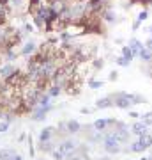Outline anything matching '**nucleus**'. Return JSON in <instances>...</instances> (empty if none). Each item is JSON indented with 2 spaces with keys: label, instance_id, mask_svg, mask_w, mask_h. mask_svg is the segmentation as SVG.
I'll use <instances>...</instances> for the list:
<instances>
[{
  "label": "nucleus",
  "instance_id": "nucleus-25",
  "mask_svg": "<svg viewBox=\"0 0 152 160\" xmlns=\"http://www.w3.org/2000/svg\"><path fill=\"white\" fill-rule=\"evenodd\" d=\"M39 2H41V0H30V4H32V6H37Z\"/></svg>",
  "mask_w": 152,
  "mask_h": 160
},
{
  "label": "nucleus",
  "instance_id": "nucleus-31",
  "mask_svg": "<svg viewBox=\"0 0 152 160\" xmlns=\"http://www.w3.org/2000/svg\"><path fill=\"white\" fill-rule=\"evenodd\" d=\"M150 39H152V36H150Z\"/></svg>",
  "mask_w": 152,
  "mask_h": 160
},
{
  "label": "nucleus",
  "instance_id": "nucleus-6",
  "mask_svg": "<svg viewBox=\"0 0 152 160\" xmlns=\"http://www.w3.org/2000/svg\"><path fill=\"white\" fill-rule=\"evenodd\" d=\"M97 109H108V107H113V96H106V98H99L96 102Z\"/></svg>",
  "mask_w": 152,
  "mask_h": 160
},
{
  "label": "nucleus",
  "instance_id": "nucleus-3",
  "mask_svg": "<svg viewBox=\"0 0 152 160\" xmlns=\"http://www.w3.org/2000/svg\"><path fill=\"white\" fill-rule=\"evenodd\" d=\"M74 149H76V144H74L73 141H66V142H62L60 146H58V149H57L55 153H53V157H55V158L71 157V155L74 153Z\"/></svg>",
  "mask_w": 152,
  "mask_h": 160
},
{
  "label": "nucleus",
  "instance_id": "nucleus-29",
  "mask_svg": "<svg viewBox=\"0 0 152 160\" xmlns=\"http://www.w3.org/2000/svg\"><path fill=\"white\" fill-rule=\"evenodd\" d=\"M138 160H149V158H145V157H141V158H138Z\"/></svg>",
  "mask_w": 152,
  "mask_h": 160
},
{
  "label": "nucleus",
  "instance_id": "nucleus-30",
  "mask_svg": "<svg viewBox=\"0 0 152 160\" xmlns=\"http://www.w3.org/2000/svg\"><path fill=\"white\" fill-rule=\"evenodd\" d=\"M150 9H152V4H150Z\"/></svg>",
  "mask_w": 152,
  "mask_h": 160
},
{
  "label": "nucleus",
  "instance_id": "nucleus-1",
  "mask_svg": "<svg viewBox=\"0 0 152 160\" xmlns=\"http://www.w3.org/2000/svg\"><path fill=\"white\" fill-rule=\"evenodd\" d=\"M103 146H104V151L106 153H118L120 151V142L115 139L113 132H106L104 141H103Z\"/></svg>",
  "mask_w": 152,
  "mask_h": 160
},
{
  "label": "nucleus",
  "instance_id": "nucleus-2",
  "mask_svg": "<svg viewBox=\"0 0 152 160\" xmlns=\"http://www.w3.org/2000/svg\"><path fill=\"white\" fill-rule=\"evenodd\" d=\"M113 96V105L118 107V109H131L135 103L131 102L129 98V92H117V94H112Z\"/></svg>",
  "mask_w": 152,
  "mask_h": 160
},
{
  "label": "nucleus",
  "instance_id": "nucleus-11",
  "mask_svg": "<svg viewBox=\"0 0 152 160\" xmlns=\"http://www.w3.org/2000/svg\"><path fill=\"white\" fill-rule=\"evenodd\" d=\"M140 59L143 61V62H152V50H149V48H143L141 50V53H140Z\"/></svg>",
  "mask_w": 152,
  "mask_h": 160
},
{
  "label": "nucleus",
  "instance_id": "nucleus-21",
  "mask_svg": "<svg viewBox=\"0 0 152 160\" xmlns=\"http://www.w3.org/2000/svg\"><path fill=\"white\" fill-rule=\"evenodd\" d=\"M145 48H149V50H152V39H149L145 43Z\"/></svg>",
  "mask_w": 152,
  "mask_h": 160
},
{
  "label": "nucleus",
  "instance_id": "nucleus-26",
  "mask_svg": "<svg viewBox=\"0 0 152 160\" xmlns=\"http://www.w3.org/2000/svg\"><path fill=\"white\" fill-rule=\"evenodd\" d=\"M152 64V62H150ZM147 73H149V77H150V78H152V66H150V68H149V69H147Z\"/></svg>",
  "mask_w": 152,
  "mask_h": 160
},
{
  "label": "nucleus",
  "instance_id": "nucleus-18",
  "mask_svg": "<svg viewBox=\"0 0 152 160\" xmlns=\"http://www.w3.org/2000/svg\"><path fill=\"white\" fill-rule=\"evenodd\" d=\"M6 22V11H4V4H0V25Z\"/></svg>",
  "mask_w": 152,
  "mask_h": 160
},
{
  "label": "nucleus",
  "instance_id": "nucleus-7",
  "mask_svg": "<svg viewBox=\"0 0 152 160\" xmlns=\"http://www.w3.org/2000/svg\"><path fill=\"white\" fill-rule=\"evenodd\" d=\"M147 18H149V9H143V11H140V14H138V18H136V22L133 23V30H138V29H140V25L145 22Z\"/></svg>",
  "mask_w": 152,
  "mask_h": 160
},
{
  "label": "nucleus",
  "instance_id": "nucleus-9",
  "mask_svg": "<svg viewBox=\"0 0 152 160\" xmlns=\"http://www.w3.org/2000/svg\"><path fill=\"white\" fill-rule=\"evenodd\" d=\"M108 118H101V119H96L94 121V128H96L97 132H104L108 128Z\"/></svg>",
  "mask_w": 152,
  "mask_h": 160
},
{
  "label": "nucleus",
  "instance_id": "nucleus-10",
  "mask_svg": "<svg viewBox=\"0 0 152 160\" xmlns=\"http://www.w3.org/2000/svg\"><path fill=\"white\" fill-rule=\"evenodd\" d=\"M126 151H129V153H143V151H145V148L141 146L140 141H135V142L129 146V149H126Z\"/></svg>",
  "mask_w": 152,
  "mask_h": 160
},
{
  "label": "nucleus",
  "instance_id": "nucleus-23",
  "mask_svg": "<svg viewBox=\"0 0 152 160\" xmlns=\"http://www.w3.org/2000/svg\"><path fill=\"white\" fill-rule=\"evenodd\" d=\"M147 118H152V112H147V114L141 116V119H147Z\"/></svg>",
  "mask_w": 152,
  "mask_h": 160
},
{
  "label": "nucleus",
  "instance_id": "nucleus-8",
  "mask_svg": "<svg viewBox=\"0 0 152 160\" xmlns=\"http://www.w3.org/2000/svg\"><path fill=\"white\" fill-rule=\"evenodd\" d=\"M138 141L141 142V146H143L145 149H150L152 148V135L149 133V132H147V133H143V135H140V137H138Z\"/></svg>",
  "mask_w": 152,
  "mask_h": 160
},
{
  "label": "nucleus",
  "instance_id": "nucleus-14",
  "mask_svg": "<svg viewBox=\"0 0 152 160\" xmlns=\"http://www.w3.org/2000/svg\"><path fill=\"white\" fill-rule=\"evenodd\" d=\"M51 132H53V128H46V130L41 132V141H43V142H48V141H50Z\"/></svg>",
  "mask_w": 152,
  "mask_h": 160
},
{
  "label": "nucleus",
  "instance_id": "nucleus-24",
  "mask_svg": "<svg viewBox=\"0 0 152 160\" xmlns=\"http://www.w3.org/2000/svg\"><path fill=\"white\" fill-rule=\"evenodd\" d=\"M129 116H131V118H140V114H138V112H129Z\"/></svg>",
  "mask_w": 152,
  "mask_h": 160
},
{
  "label": "nucleus",
  "instance_id": "nucleus-15",
  "mask_svg": "<svg viewBox=\"0 0 152 160\" xmlns=\"http://www.w3.org/2000/svg\"><path fill=\"white\" fill-rule=\"evenodd\" d=\"M67 130L71 132V133H76V132L80 130V123H76V121H69L67 123Z\"/></svg>",
  "mask_w": 152,
  "mask_h": 160
},
{
  "label": "nucleus",
  "instance_id": "nucleus-28",
  "mask_svg": "<svg viewBox=\"0 0 152 160\" xmlns=\"http://www.w3.org/2000/svg\"><path fill=\"white\" fill-rule=\"evenodd\" d=\"M12 160H21V157H14V158H12Z\"/></svg>",
  "mask_w": 152,
  "mask_h": 160
},
{
  "label": "nucleus",
  "instance_id": "nucleus-5",
  "mask_svg": "<svg viewBox=\"0 0 152 160\" xmlns=\"http://www.w3.org/2000/svg\"><path fill=\"white\" fill-rule=\"evenodd\" d=\"M133 50V53H135V57H140V53H141V50L145 48V45L141 43V41H138L136 38H131L129 39V45H127Z\"/></svg>",
  "mask_w": 152,
  "mask_h": 160
},
{
  "label": "nucleus",
  "instance_id": "nucleus-27",
  "mask_svg": "<svg viewBox=\"0 0 152 160\" xmlns=\"http://www.w3.org/2000/svg\"><path fill=\"white\" fill-rule=\"evenodd\" d=\"M69 160H83V158H80V157H71Z\"/></svg>",
  "mask_w": 152,
  "mask_h": 160
},
{
  "label": "nucleus",
  "instance_id": "nucleus-12",
  "mask_svg": "<svg viewBox=\"0 0 152 160\" xmlns=\"http://www.w3.org/2000/svg\"><path fill=\"white\" fill-rule=\"evenodd\" d=\"M122 57H126L129 62H133V59H135V53H133V50H131L127 45L122 46Z\"/></svg>",
  "mask_w": 152,
  "mask_h": 160
},
{
  "label": "nucleus",
  "instance_id": "nucleus-22",
  "mask_svg": "<svg viewBox=\"0 0 152 160\" xmlns=\"http://www.w3.org/2000/svg\"><path fill=\"white\" fill-rule=\"evenodd\" d=\"M34 50V45H28L27 48H25V53H28V52H32Z\"/></svg>",
  "mask_w": 152,
  "mask_h": 160
},
{
  "label": "nucleus",
  "instance_id": "nucleus-16",
  "mask_svg": "<svg viewBox=\"0 0 152 160\" xmlns=\"http://www.w3.org/2000/svg\"><path fill=\"white\" fill-rule=\"evenodd\" d=\"M103 18H104V20H106V22H115V12L113 11H106V12H103Z\"/></svg>",
  "mask_w": 152,
  "mask_h": 160
},
{
  "label": "nucleus",
  "instance_id": "nucleus-13",
  "mask_svg": "<svg viewBox=\"0 0 152 160\" xmlns=\"http://www.w3.org/2000/svg\"><path fill=\"white\" fill-rule=\"evenodd\" d=\"M129 98H131V102L135 103V105H138V103H145V102H147L143 96H140V94H135V92H129Z\"/></svg>",
  "mask_w": 152,
  "mask_h": 160
},
{
  "label": "nucleus",
  "instance_id": "nucleus-4",
  "mask_svg": "<svg viewBox=\"0 0 152 160\" xmlns=\"http://www.w3.org/2000/svg\"><path fill=\"white\" fill-rule=\"evenodd\" d=\"M147 132H149V125H147L145 121H136V123L131 125V133L136 135V137H140V135H143Z\"/></svg>",
  "mask_w": 152,
  "mask_h": 160
},
{
  "label": "nucleus",
  "instance_id": "nucleus-17",
  "mask_svg": "<svg viewBox=\"0 0 152 160\" xmlns=\"http://www.w3.org/2000/svg\"><path fill=\"white\" fill-rule=\"evenodd\" d=\"M115 62L118 64V66H129V61H127V59L126 57H122V55H120V57H117V61H115Z\"/></svg>",
  "mask_w": 152,
  "mask_h": 160
},
{
  "label": "nucleus",
  "instance_id": "nucleus-19",
  "mask_svg": "<svg viewBox=\"0 0 152 160\" xmlns=\"http://www.w3.org/2000/svg\"><path fill=\"white\" fill-rule=\"evenodd\" d=\"M90 87H92V89H99V87H103V82H97V80H90Z\"/></svg>",
  "mask_w": 152,
  "mask_h": 160
},
{
  "label": "nucleus",
  "instance_id": "nucleus-20",
  "mask_svg": "<svg viewBox=\"0 0 152 160\" xmlns=\"http://www.w3.org/2000/svg\"><path fill=\"white\" fill-rule=\"evenodd\" d=\"M117 77H118V75L115 73V71H112V73H110V80H117Z\"/></svg>",
  "mask_w": 152,
  "mask_h": 160
}]
</instances>
